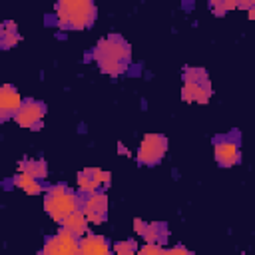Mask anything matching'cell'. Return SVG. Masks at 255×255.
<instances>
[{"instance_id": "cell-1", "label": "cell", "mask_w": 255, "mask_h": 255, "mask_svg": "<svg viewBox=\"0 0 255 255\" xmlns=\"http://www.w3.org/2000/svg\"><path fill=\"white\" fill-rule=\"evenodd\" d=\"M92 56L104 74L120 76L131 64V46L120 34H110V36L98 40Z\"/></svg>"}, {"instance_id": "cell-2", "label": "cell", "mask_w": 255, "mask_h": 255, "mask_svg": "<svg viewBox=\"0 0 255 255\" xmlns=\"http://www.w3.org/2000/svg\"><path fill=\"white\" fill-rule=\"evenodd\" d=\"M54 16L60 28L86 30L98 18V8L92 0H62L54 8Z\"/></svg>"}, {"instance_id": "cell-3", "label": "cell", "mask_w": 255, "mask_h": 255, "mask_svg": "<svg viewBox=\"0 0 255 255\" xmlns=\"http://www.w3.org/2000/svg\"><path fill=\"white\" fill-rule=\"evenodd\" d=\"M80 207H82V195L64 183L50 185L44 193V209L58 223L70 213L78 211Z\"/></svg>"}, {"instance_id": "cell-4", "label": "cell", "mask_w": 255, "mask_h": 255, "mask_svg": "<svg viewBox=\"0 0 255 255\" xmlns=\"http://www.w3.org/2000/svg\"><path fill=\"white\" fill-rule=\"evenodd\" d=\"M211 94H213L211 80L203 68H185L183 70V88H181L183 102L207 104Z\"/></svg>"}, {"instance_id": "cell-5", "label": "cell", "mask_w": 255, "mask_h": 255, "mask_svg": "<svg viewBox=\"0 0 255 255\" xmlns=\"http://www.w3.org/2000/svg\"><path fill=\"white\" fill-rule=\"evenodd\" d=\"M213 155L221 167H231L239 163L241 161V135L237 131H231V133L215 137Z\"/></svg>"}, {"instance_id": "cell-6", "label": "cell", "mask_w": 255, "mask_h": 255, "mask_svg": "<svg viewBox=\"0 0 255 255\" xmlns=\"http://www.w3.org/2000/svg\"><path fill=\"white\" fill-rule=\"evenodd\" d=\"M165 151H167V137L163 133H147L139 143L137 161L141 165H155L163 159Z\"/></svg>"}, {"instance_id": "cell-7", "label": "cell", "mask_w": 255, "mask_h": 255, "mask_svg": "<svg viewBox=\"0 0 255 255\" xmlns=\"http://www.w3.org/2000/svg\"><path fill=\"white\" fill-rule=\"evenodd\" d=\"M38 255H80V239L66 229H60L46 239Z\"/></svg>"}, {"instance_id": "cell-8", "label": "cell", "mask_w": 255, "mask_h": 255, "mask_svg": "<svg viewBox=\"0 0 255 255\" xmlns=\"http://www.w3.org/2000/svg\"><path fill=\"white\" fill-rule=\"evenodd\" d=\"M44 116H46V106L42 102H38V100H22V106L18 108L14 120L22 128L40 129Z\"/></svg>"}, {"instance_id": "cell-9", "label": "cell", "mask_w": 255, "mask_h": 255, "mask_svg": "<svg viewBox=\"0 0 255 255\" xmlns=\"http://www.w3.org/2000/svg\"><path fill=\"white\" fill-rule=\"evenodd\" d=\"M82 213L86 215L88 223H104L108 217V195L104 191H94L90 195H82Z\"/></svg>"}, {"instance_id": "cell-10", "label": "cell", "mask_w": 255, "mask_h": 255, "mask_svg": "<svg viewBox=\"0 0 255 255\" xmlns=\"http://www.w3.org/2000/svg\"><path fill=\"white\" fill-rule=\"evenodd\" d=\"M112 179L110 171H104L100 167H86L78 173V187L82 195H90L102 187H106Z\"/></svg>"}, {"instance_id": "cell-11", "label": "cell", "mask_w": 255, "mask_h": 255, "mask_svg": "<svg viewBox=\"0 0 255 255\" xmlns=\"http://www.w3.org/2000/svg\"><path fill=\"white\" fill-rule=\"evenodd\" d=\"M20 106H22L20 92L10 84H2L0 86V122L14 118Z\"/></svg>"}, {"instance_id": "cell-12", "label": "cell", "mask_w": 255, "mask_h": 255, "mask_svg": "<svg viewBox=\"0 0 255 255\" xmlns=\"http://www.w3.org/2000/svg\"><path fill=\"white\" fill-rule=\"evenodd\" d=\"M80 255H112V245L104 235L86 233L80 239Z\"/></svg>"}, {"instance_id": "cell-13", "label": "cell", "mask_w": 255, "mask_h": 255, "mask_svg": "<svg viewBox=\"0 0 255 255\" xmlns=\"http://www.w3.org/2000/svg\"><path fill=\"white\" fill-rule=\"evenodd\" d=\"M60 223H62V229L70 231V233H72V235H76L78 239H80V237H84V235L88 233V219H86V215L82 213V209H78V211L70 213V215H68V217H64Z\"/></svg>"}, {"instance_id": "cell-14", "label": "cell", "mask_w": 255, "mask_h": 255, "mask_svg": "<svg viewBox=\"0 0 255 255\" xmlns=\"http://www.w3.org/2000/svg\"><path fill=\"white\" fill-rule=\"evenodd\" d=\"M167 235H169V231H167L165 223L151 221V223H145V227H143L139 237H143L145 243H153V245H161L163 247V243L167 241Z\"/></svg>"}, {"instance_id": "cell-15", "label": "cell", "mask_w": 255, "mask_h": 255, "mask_svg": "<svg viewBox=\"0 0 255 255\" xmlns=\"http://www.w3.org/2000/svg\"><path fill=\"white\" fill-rule=\"evenodd\" d=\"M20 40H22V36H20V32H18L16 22L6 20V22L0 24V48H2V50H10V48L16 46Z\"/></svg>"}, {"instance_id": "cell-16", "label": "cell", "mask_w": 255, "mask_h": 255, "mask_svg": "<svg viewBox=\"0 0 255 255\" xmlns=\"http://www.w3.org/2000/svg\"><path fill=\"white\" fill-rule=\"evenodd\" d=\"M18 173H26V175L40 181L42 177H46L48 165H46L44 159H22L20 165H18Z\"/></svg>"}, {"instance_id": "cell-17", "label": "cell", "mask_w": 255, "mask_h": 255, "mask_svg": "<svg viewBox=\"0 0 255 255\" xmlns=\"http://www.w3.org/2000/svg\"><path fill=\"white\" fill-rule=\"evenodd\" d=\"M14 185L20 187V189H24L28 195H38V193L44 191L42 185H40V181L34 179V177H30V175H26V173H18L14 177Z\"/></svg>"}, {"instance_id": "cell-18", "label": "cell", "mask_w": 255, "mask_h": 255, "mask_svg": "<svg viewBox=\"0 0 255 255\" xmlns=\"http://www.w3.org/2000/svg\"><path fill=\"white\" fill-rule=\"evenodd\" d=\"M112 251L120 253V255H135L137 253V243H135V239H122V241L114 243Z\"/></svg>"}, {"instance_id": "cell-19", "label": "cell", "mask_w": 255, "mask_h": 255, "mask_svg": "<svg viewBox=\"0 0 255 255\" xmlns=\"http://www.w3.org/2000/svg\"><path fill=\"white\" fill-rule=\"evenodd\" d=\"M209 6H211V10H213L215 16H225L229 10H235L237 8V2H231V0H215Z\"/></svg>"}, {"instance_id": "cell-20", "label": "cell", "mask_w": 255, "mask_h": 255, "mask_svg": "<svg viewBox=\"0 0 255 255\" xmlns=\"http://www.w3.org/2000/svg\"><path fill=\"white\" fill-rule=\"evenodd\" d=\"M165 249L161 245H153V243H145L141 249H137L135 255H163Z\"/></svg>"}, {"instance_id": "cell-21", "label": "cell", "mask_w": 255, "mask_h": 255, "mask_svg": "<svg viewBox=\"0 0 255 255\" xmlns=\"http://www.w3.org/2000/svg\"><path fill=\"white\" fill-rule=\"evenodd\" d=\"M163 255H193L189 249H185L183 245H177V247H171V249H167Z\"/></svg>"}, {"instance_id": "cell-22", "label": "cell", "mask_w": 255, "mask_h": 255, "mask_svg": "<svg viewBox=\"0 0 255 255\" xmlns=\"http://www.w3.org/2000/svg\"><path fill=\"white\" fill-rule=\"evenodd\" d=\"M143 227H145V221H141L139 217H135V219H133V229H135V233H137V235H141Z\"/></svg>"}, {"instance_id": "cell-23", "label": "cell", "mask_w": 255, "mask_h": 255, "mask_svg": "<svg viewBox=\"0 0 255 255\" xmlns=\"http://www.w3.org/2000/svg\"><path fill=\"white\" fill-rule=\"evenodd\" d=\"M118 151H120V153H122V155H129V149H126V147H124V145H122V143H120V145H118Z\"/></svg>"}, {"instance_id": "cell-24", "label": "cell", "mask_w": 255, "mask_h": 255, "mask_svg": "<svg viewBox=\"0 0 255 255\" xmlns=\"http://www.w3.org/2000/svg\"><path fill=\"white\" fill-rule=\"evenodd\" d=\"M112 255H120V253H112Z\"/></svg>"}, {"instance_id": "cell-25", "label": "cell", "mask_w": 255, "mask_h": 255, "mask_svg": "<svg viewBox=\"0 0 255 255\" xmlns=\"http://www.w3.org/2000/svg\"><path fill=\"white\" fill-rule=\"evenodd\" d=\"M239 255H243V253H239Z\"/></svg>"}]
</instances>
